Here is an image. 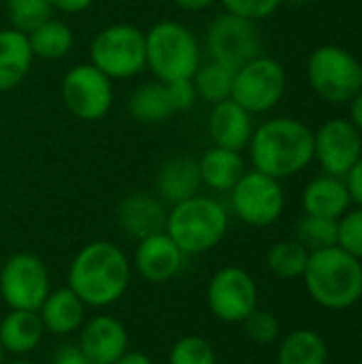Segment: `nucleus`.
<instances>
[{
  "instance_id": "obj_33",
  "label": "nucleus",
  "mask_w": 362,
  "mask_h": 364,
  "mask_svg": "<svg viewBox=\"0 0 362 364\" xmlns=\"http://www.w3.org/2000/svg\"><path fill=\"white\" fill-rule=\"evenodd\" d=\"M337 245L362 260V207L354 211H346L337 222Z\"/></svg>"
},
{
  "instance_id": "obj_19",
  "label": "nucleus",
  "mask_w": 362,
  "mask_h": 364,
  "mask_svg": "<svg viewBox=\"0 0 362 364\" xmlns=\"http://www.w3.org/2000/svg\"><path fill=\"white\" fill-rule=\"evenodd\" d=\"M38 316L47 333L64 337L83 326L85 303L70 288H58L47 294L38 309Z\"/></svg>"
},
{
  "instance_id": "obj_7",
  "label": "nucleus",
  "mask_w": 362,
  "mask_h": 364,
  "mask_svg": "<svg viewBox=\"0 0 362 364\" xmlns=\"http://www.w3.org/2000/svg\"><path fill=\"white\" fill-rule=\"evenodd\" d=\"M307 79L320 98L346 102L362 90V64L344 47L322 45L309 55Z\"/></svg>"
},
{
  "instance_id": "obj_32",
  "label": "nucleus",
  "mask_w": 362,
  "mask_h": 364,
  "mask_svg": "<svg viewBox=\"0 0 362 364\" xmlns=\"http://www.w3.org/2000/svg\"><path fill=\"white\" fill-rule=\"evenodd\" d=\"M169 364H218V356L207 339L183 337L173 346Z\"/></svg>"
},
{
  "instance_id": "obj_10",
  "label": "nucleus",
  "mask_w": 362,
  "mask_h": 364,
  "mask_svg": "<svg viewBox=\"0 0 362 364\" xmlns=\"http://www.w3.org/2000/svg\"><path fill=\"white\" fill-rule=\"evenodd\" d=\"M235 213L250 226L265 228L280 220L284 213V190L280 179H273L260 171H245L243 177L230 190Z\"/></svg>"
},
{
  "instance_id": "obj_39",
  "label": "nucleus",
  "mask_w": 362,
  "mask_h": 364,
  "mask_svg": "<svg viewBox=\"0 0 362 364\" xmlns=\"http://www.w3.org/2000/svg\"><path fill=\"white\" fill-rule=\"evenodd\" d=\"M51 4L53 11H62V13H81L87 6H92L94 0H47Z\"/></svg>"
},
{
  "instance_id": "obj_46",
  "label": "nucleus",
  "mask_w": 362,
  "mask_h": 364,
  "mask_svg": "<svg viewBox=\"0 0 362 364\" xmlns=\"http://www.w3.org/2000/svg\"><path fill=\"white\" fill-rule=\"evenodd\" d=\"M361 364H362V360H361Z\"/></svg>"
},
{
  "instance_id": "obj_25",
  "label": "nucleus",
  "mask_w": 362,
  "mask_h": 364,
  "mask_svg": "<svg viewBox=\"0 0 362 364\" xmlns=\"http://www.w3.org/2000/svg\"><path fill=\"white\" fill-rule=\"evenodd\" d=\"M28 41H30L34 58L60 60L70 51L75 36L68 23H64L62 19L49 17L41 26H36L32 32H28Z\"/></svg>"
},
{
  "instance_id": "obj_23",
  "label": "nucleus",
  "mask_w": 362,
  "mask_h": 364,
  "mask_svg": "<svg viewBox=\"0 0 362 364\" xmlns=\"http://www.w3.org/2000/svg\"><path fill=\"white\" fill-rule=\"evenodd\" d=\"M198 173H201V181L207 183L211 190L230 192L235 188V183L243 177L245 162L239 151L213 145L211 149H207L201 156Z\"/></svg>"
},
{
  "instance_id": "obj_18",
  "label": "nucleus",
  "mask_w": 362,
  "mask_h": 364,
  "mask_svg": "<svg viewBox=\"0 0 362 364\" xmlns=\"http://www.w3.org/2000/svg\"><path fill=\"white\" fill-rule=\"evenodd\" d=\"M117 222L130 237L141 241L164 230L166 211L160 200L149 194H130L117 207Z\"/></svg>"
},
{
  "instance_id": "obj_12",
  "label": "nucleus",
  "mask_w": 362,
  "mask_h": 364,
  "mask_svg": "<svg viewBox=\"0 0 362 364\" xmlns=\"http://www.w3.org/2000/svg\"><path fill=\"white\" fill-rule=\"evenodd\" d=\"M62 100L75 117L96 122L113 105L111 79L94 64H77L62 79Z\"/></svg>"
},
{
  "instance_id": "obj_16",
  "label": "nucleus",
  "mask_w": 362,
  "mask_h": 364,
  "mask_svg": "<svg viewBox=\"0 0 362 364\" xmlns=\"http://www.w3.org/2000/svg\"><path fill=\"white\" fill-rule=\"evenodd\" d=\"M183 256L186 254L177 247V243L162 230L139 241L134 267L145 282L164 284L181 271Z\"/></svg>"
},
{
  "instance_id": "obj_38",
  "label": "nucleus",
  "mask_w": 362,
  "mask_h": 364,
  "mask_svg": "<svg viewBox=\"0 0 362 364\" xmlns=\"http://www.w3.org/2000/svg\"><path fill=\"white\" fill-rule=\"evenodd\" d=\"M346 177H348L346 186H348L350 198H352L358 207H362V156L358 158V162L350 168V173H348Z\"/></svg>"
},
{
  "instance_id": "obj_3",
  "label": "nucleus",
  "mask_w": 362,
  "mask_h": 364,
  "mask_svg": "<svg viewBox=\"0 0 362 364\" xmlns=\"http://www.w3.org/2000/svg\"><path fill=\"white\" fill-rule=\"evenodd\" d=\"M309 296L324 309H348L362 296V264L339 245L309 252L303 273Z\"/></svg>"
},
{
  "instance_id": "obj_2",
  "label": "nucleus",
  "mask_w": 362,
  "mask_h": 364,
  "mask_svg": "<svg viewBox=\"0 0 362 364\" xmlns=\"http://www.w3.org/2000/svg\"><path fill=\"white\" fill-rule=\"evenodd\" d=\"M250 156L256 171L284 179L301 173L314 160V132L294 117H275L254 130Z\"/></svg>"
},
{
  "instance_id": "obj_34",
  "label": "nucleus",
  "mask_w": 362,
  "mask_h": 364,
  "mask_svg": "<svg viewBox=\"0 0 362 364\" xmlns=\"http://www.w3.org/2000/svg\"><path fill=\"white\" fill-rule=\"evenodd\" d=\"M241 324L245 326L247 337L260 346H269L280 337V322L271 311H262L256 307Z\"/></svg>"
},
{
  "instance_id": "obj_14",
  "label": "nucleus",
  "mask_w": 362,
  "mask_h": 364,
  "mask_svg": "<svg viewBox=\"0 0 362 364\" xmlns=\"http://www.w3.org/2000/svg\"><path fill=\"white\" fill-rule=\"evenodd\" d=\"M362 156V136L350 119H329L314 134V158L326 175L346 177Z\"/></svg>"
},
{
  "instance_id": "obj_42",
  "label": "nucleus",
  "mask_w": 362,
  "mask_h": 364,
  "mask_svg": "<svg viewBox=\"0 0 362 364\" xmlns=\"http://www.w3.org/2000/svg\"><path fill=\"white\" fill-rule=\"evenodd\" d=\"M113 364H154L149 356L141 354V352H126L119 360H115Z\"/></svg>"
},
{
  "instance_id": "obj_1",
  "label": "nucleus",
  "mask_w": 362,
  "mask_h": 364,
  "mask_svg": "<svg viewBox=\"0 0 362 364\" xmlns=\"http://www.w3.org/2000/svg\"><path fill=\"white\" fill-rule=\"evenodd\" d=\"M130 284V262L111 241H92L81 247L68 269V288L85 307L117 303Z\"/></svg>"
},
{
  "instance_id": "obj_43",
  "label": "nucleus",
  "mask_w": 362,
  "mask_h": 364,
  "mask_svg": "<svg viewBox=\"0 0 362 364\" xmlns=\"http://www.w3.org/2000/svg\"><path fill=\"white\" fill-rule=\"evenodd\" d=\"M0 364H4V350H2V346H0Z\"/></svg>"
},
{
  "instance_id": "obj_21",
  "label": "nucleus",
  "mask_w": 362,
  "mask_h": 364,
  "mask_svg": "<svg viewBox=\"0 0 362 364\" xmlns=\"http://www.w3.org/2000/svg\"><path fill=\"white\" fill-rule=\"evenodd\" d=\"M350 203L352 198H350L346 181L333 175H324V177L309 181L303 192V209L307 215L339 220L348 211Z\"/></svg>"
},
{
  "instance_id": "obj_5",
  "label": "nucleus",
  "mask_w": 362,
  "mask_h": 364,
  "mask_svg": "<svg viewBox=\"0 0 362 364\" xmlns=\"http://www.w3.org/2000/svg\"><path fill=\"white\" fill-rule=\"evenodd\" d=\"M145 66L169 83L192 79L201 66V47L190 28L179 21H158L145 32Z\"/></svg>"
},
{
  "instance_id": "obj_17",
  "label": "nucleus",
  "mask_w": 362,
  "mask_h": 364,
  "mask_svg": "<svg viewBox=\"0 0 362 364\" xmlns=\"http://www.w3.org/2000/svg\"><path fill=\"white\" fill-rule=\"evenodd\" d=\"M209 136L215 147L241 151L250 145L254 134L252 128V113L237 105L233 98L215 102L209 113Z\"/></svg>"
},
{
  "instance_id": "obj_11",
  "label": "nucleus",
  "mask_w": 362,
  "mask_h": 364,
  "mask_svg": "<svg viewBox=\"0 0 362 364\" xmlns=\"http://www.w3.org/2000/svg\"><path fill=\"white\" fill-rule=\"evenodd\" d=\"M207 47L213 62L237 70L260 55V36L252 19L222 13L207 30Z\"/></svg>"
},
{
  "instance_id": "obj_40",
  "label": "nucleus",
  "mask_w": 362,
  "mask_h": 364,
  "mask_svg": "<svg viewBox=\"0 0 362 364\" xmlns=\"http://www.w3.org/2000/svg\"><path fill=\"white\" fill-rule=\"evenodd\" d=\"M350 122L356 126V130L362 132V90L352 96V107H350Z\"/></svg>"
},
{
  "instance_id": "obj_15",
  "label": "nucleus",
  "mask_w": 362,
  "mask_h": 364,
  "mask_svg": "<svg viewBox=\"0 0 362 364\" xmlns=\"http://www.w3.org/2000/svg\"><path fill=\"white\" fill-rule=\"evenodd\" d=\"M77 346L90 364H113L128 352V333L117 318L96 316L81 326Z\"/></svg>"
},
{
  "instance_id": "obj_45",
  "label": "nucleus",
  "mask_w": 362,
  "mask_h": 364,
  "mask_svg": "<svg viewBox=\"0 0 362 364\" xmlns=\"http://www.w3.org/2000/svg\"><path fill=\"white\" fill-rule=\"evenodd\" d=\"M13 364H32V363H28V360H17V363H13Z\"/></svg>"
},
{
  "instance_id": "obj_44",
  "label": "nucleus",
  "mask_w": 362,
  "mask_h": 364,
  "mask_svg": "<svg viewBox=\"0 0 362 364\" xmlns=\"http://www.w3.org/2000/svg\"><path fill=\"white\" fill-rule=\"evenodd\" d=\"M290 2H294V4H305V2H309V0H290Z\"/></svg>"
},
{
  "instance_id": "obj_28",
  "label": "nucleus",
  "mask_w": 362,
  "mask_h": 364,
  "mask_svg": "<svg viewBox=\"0 0 362 364\" xmlns=\"http://www.w3.org/2000/svg\"><path fill=\"white\" fill-rule=\"evenodd\" d=\"M233 79H235V70L220 64V62H207V64H201L192 77V83H194V90H196V96L215 105V102H222L226 98H230V92H233Z\"/></svg>"
},
{
  "instance_id": "obj_13",
  "label": "nucleus",
  "mask_w": 362,
  "mask_h": 364,
  "mask_svg": "<svg viewBox=\"0 0 362 364\" xmlns=\"http://www.w3.org/2000/svg\"><path fill=\"white\" fill-rule=\"evenodd\" d=\"M207 303L218 320L241 324L258 307L256 282L239 267H224L209 282Z\"/></svg>"
},
{
  "instance_id": "obj_26",
  "label": "nucleus",
  "mask_w": 362,
  "mask_h": 364,
  "mask_svg": "<svg viewBox=\"0 0 362 364\" xmlns=\"http://www.w3.org/2000/svg\"><path fill=\"white\" fill-rule=\"evenodd\" d=\"M329 348L324 339L314 331L290 333L277 352V364H326Z\"/></svg>"
},
{
  "instance_id": "obj_35",
  "label": "nucleus",
  "mask_w": 362,
  "mask_h": 364,
  "mask_svg": "<svg viewBox=\"0 0 362 364\" xmlns=\"http://www.w3.org/2000/svg\"><path fill=\"white\" fill-rule=\"evenodd\" d=\"M226 9V13L258 21L265 17H271L282 0H220Z\"/></svg>"
},
{
  "instance_id": "obj_20",
  "label": "nucleus",
  "mask_w": 362,
  "mask_h": 364,
  "mask_svg": "<svg viewBox=\"0 0 362 364\" xmlns=\"http://www.w3.org/2000/svg\"><path fill=\"white\" fill-rule=\"evenodd\" d=\"M34 53L26 32L15 28L0 30V92L17 87L30 73Z\"/></svg>"
},
{
  "instance_id": "obj_9",
  "label": "nucleus",
  "mask_w": 362,
  "mask_h": 364,
  "mask_svg": "<svg viewBox=\"0 0 362 364\" xmlns=\"http://www.w3.org/2000/svg\"><path fill=\"white\" fill-rule=\"evenodd\" d=\"M49 288V273L41 258L15 254L0 269V299L11 309L38 311Z\"/></svg>"
},
{
  "instance_id": "obj_27",
  "label": "nucleus",
  "mask_w": 362,
  "mask_h": 364,
  "mask_svg": "<svg viewBox=\"0 0 362 364\" xmlns=\"http://www.w3.org/2000/svg\"><path fill=\"white\" fill-rule=\"evenodd\" d=\"M128 111L141 124H160L171 113H175L162 81L145 83V85L137 87L128 100Z\"/></svg>"
},
{
  "instance_id": "obj_30",
  "label": "nucleus",
  "mask_w": 362,
  "mask_h": 364,
  "mask_svg": "<svg viewBox=\"0 0 362 364\" xmlns=\"http://www.w3.org/2000/svg\"><path fill=\"white\" fill-rule=\"evenodd\" d=\"M339 220L331 218H318V215H305L297 224V241L307 250V252H318L326 247L337 245V230H339Z\"/></svg>"
},
{
  "instance_id": "obj_8",
  "label": "nucleus",
  "mask_w": 362,
  "mask_h": 364,
  "mask_svg": "<svg viewBox=\"0 0 362 364\" xmlns=\"http://www.w3.org/2000/svg\"><path fill=\"white\" fill-rule=\"evenodd\" d=\"M286 92L284 66L267 55H258L235 70L230 98L250 113L271 111Z\"/></svg>"
},
{
  "instance_id": "obj_24",
  "label": "nucleus",
  "mask_w": 362,
  "mask_h": 364,
  "mask_svg": "<svg viewBox=\"0 0 362 364\" xmlns=\"http://www.w3.org/2000/svg\"><path fill=\"white\" fill-rule=\"evenodd\" d=\"M201 173H198V162L186 156L169 160L158 175V188L164 200L177 205L190 196L198 194L201 186Z\"/></svg>"
},
{
  "instance_id": "obj_22",
  "label": "nucleus",
  "mask_w": 362,
  "mask_h": 364,
  "mask_svg": "<svg viewBox=\"0 0 362 364\" xmlns=\"http://www.w3.org/2000/svg\"><path fill=\"white\" fill-rule=\"evenodd\" d=\"M45 326L38 311L11 309L0 322V346L4 352L23 356L30 354L43 339Z\"/></svg>"
},
{
  "instance_id": "obj_37",
  "label": "nucleus",
  "mask_w": 362,
  "mask_h": 364,
  "mask_svg": "<svg viewBox=\"0 0 362 364\" xmlns=\"http://www.w3.org/2000/svg\"><path fill=\"white\" fill-rule=\"evenodd\" d=\"M51 364H90L87 358L83 356V352L79 350V346L73 343H64L58 348V352L53 354Z\"/></svg>"
},
{
  "instance_id": "obj_29",
  "label": "nucleus",
  "mask_w": 362,
  "mask_h": 364,
  "mask_svg": "<svg viewBox=\"0 0 362 364\" xmlns=\"http://www.w3.org/2000/svg\"><path fill=\"white\" fill-rule=\"evenodd\" d=\"M307 260H309V252L297 239L280 241L267 254V264H269L271 273L277 275L280 279L303 277Z\"/></svg>"
},
{
  "instance_id": "obj_6",
  "label": "nucleus",
  "mask_w": 362,
  "mask_h": 364,
  "mask_svg": "<svg viewBox=\"0 0 362 364\" xmlns=\"http://www.w3.org/2000/svg\"><path fill=\"white\" fill-rule=\"evenodd\" d=\"M90 60L109 79H130L145 68V32L132 23H113L94 36Z\"/></svg>"
},
{
  "instance_id": "obj_41",
  "label": "nucleus",
  "mask_w": 362,
  "mask_h": 364,
  "mask_svg": "<svg viewBox=\"0 0 362 364\" xmlns=\"http://www.w3.org/2000/svg\"><path fill=\"white\" fill-rule=\"evenodd\" d=\"M215 0H175L177 6H181L183 11H203L209 9Z\"/></svg>"
},
{
  "instance_id": "obj_31",
  "label": "nucleus",
  "mask_w": 362,
  "mask_h": 364,
  "mask_svg": "<svg viewBox=\"0 0 362 364\" xmlns=\"http://www.w3.org/2000/svg\"><path fill=\"white\" fill-rule=\"evenodd\" d=\"M4 4L11 17V28L26 34L47 21L53 13L47 0H4Z\"/></svg>"
},
{
  "instance_id": "obj_4",
  "label": "nucleus",
  "mask_w": 362,
  "mask_h": 364,
  "mask_svg": "<svg viewBox=\"0 0 362 364\" xmlns=\"http://www.w3.org/2000/svg\"><path fill=\"white\" fill-rule=\"evenodd\" d=\"M226 209L209 196H190L173 205L171 213H166L164 232L186 256H196L213 250L226 237Z\"/></svg>"
},
{
  "instance_id": "obj_36",
  "label": "nucleus",
  "mask_w": 362,
  "mask_h": 364,
  "mask_svg": "<svg viewBox=\"0 0 362 364\" xmlns=\"http://www.w3.org/2000/svg\"><path fill=\"white\" fill-rule=\"evenodd\" d=\"M164 87H166L173 111H188L194 107V102L198 98L192 79H175V81L164 83Z\"/></svg>"
}]
</instances>
